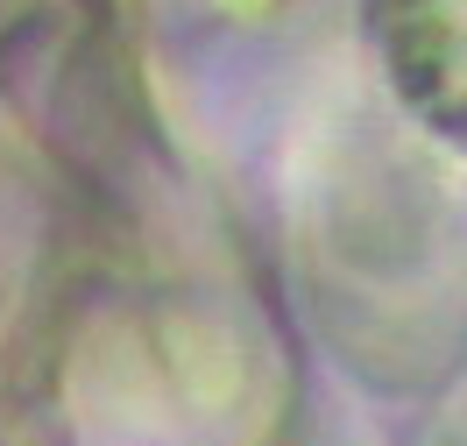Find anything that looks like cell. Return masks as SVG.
<instances>
[{"mask_svg":"<svg viewBox=\"0 0 467 446\" xmlns=\"http://www.w3.org/2000/svg\"><path fill=\"white\" fill-rule=\"evenodd\" d=\"M376 43L397 99L467 149V0H376Z\"/></svg>","mask_w":467,"mask_h":446,"instance_id":"6da1fadb","label":"cell"}]
</instances>
